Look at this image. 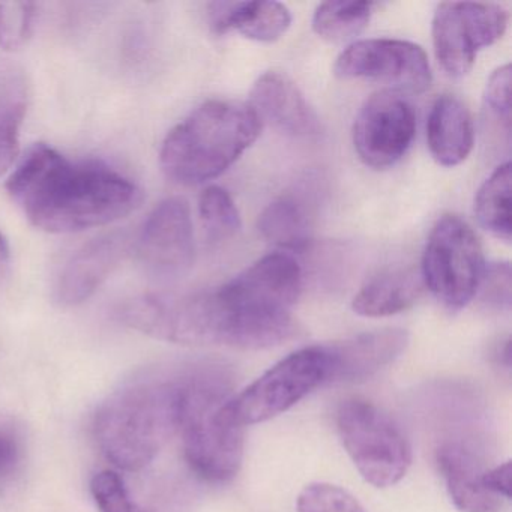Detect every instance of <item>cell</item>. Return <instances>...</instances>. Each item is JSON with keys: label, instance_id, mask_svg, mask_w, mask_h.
Instances as JSON below:
<instances>
[{"label": "cell", "instance_id": "obj_1", "mask_svg": "<svg viewBox=\"0 0 512 512\" xmlns=\"http://www.w3.org/2000/svg\"><path fill=\"white\" fill-rule=\"evenodd\" d=\"M8 194L38 229L76 233L127 217L142 191L101 161H71L44 143L29 149L7 182Z\"/></svg>", "mask_w": 512, "mask_h": 512}, {"label": "cell", "instance_id": "obj_2", "mask_svg": "<svg viewBox=\"0 0 512 512\" xmlns=\"http://www.w3.org/2000/svg\"><path fill=\"white\" fill-rule=\"evenodd\" d=\"M179 401L181 371L128 380L95 413L98 448L119 469H145L178 434Z\"/></svg>", "mask_w": 512, "mask_h": 512}, {"label": "cell", "instance_id": "obj_3", "mask_svg": "<svg viewBox=\"0 0 512 512\" xmlns=\"http://www.w3.org/2000/svg\"><path fill=\"white\" fill-rule=\"evenodd\" d=\"M230 376L220 365L181 371L179 427L185 461L199 478L227 482L244 457V427L230 412Z\"/></svg>", "mask_w": 512, "mask_h": 512}, {"label": "cell", "instance_id": "obj_4", "mask_svg": "<svg viewBox=\"0 0 512 512\" xmlns=\"http://www.w3.org/2000/svg\"><path fill=\"white\" fill-rule=\"evenodd\" d=\"M262 130L248 104L211 100L176 125L161 146V169L179 185H200L223 175Z\"/></svg>", "mask_w": 512, "mask_h": 512}, {"label": "cell", "instance_id": "obj_5", "mask_svg": "<svg viewBox=\"0 0 512 512\" xmlns=\"http://www.w3.org/2000/svg\"><path fill=\"white\" fill-rule=\"evenodd\" d=\"M341 443L365 481L377 488L391 487L406 476L412 449L397 422L376 404L350 398L338 407Z\"/></svg>", "mask_w": 512, "mask_h": 512}, {"label": "cell", "instance_id": "obj_6", "mask_svg": "<svg viewBox=\"0 0 512 512\" xmlns=\"http://www.w3.org/2000/svg\"><path fill=\"white\" fill-rule=\"evenodd\" d=\"M482 247L472 227L457 215H443L428 236L422 256L425 289L452 311L466 307L484 275Z\"/></svg>", "mask_w": 512, "mask_h": 512}, {"label": "cell", "instance_id": "obj_7", "mask_svg": "<svg viewBox=\"0 0 512 512\" xmlns=\"http://www.w3.org/2000/svg\"><path fill=\"white\" fill-rule=\"evenodd\" d=\"M332 358L328 344L290 353L233 395L230 412L242 425L260 424L289 410L323 383L331 382Z\"/></svg>", "mask_w": 512, "mask_h": 512}, {"label": "cell", "instance_id": "obj_8", "mask_svg": "<svg viewBox=\"0 0 512 512\" xmlns=\"http://www.w3.org/2000/svg\"><path fill=\"white\" fill-rule=\"evenodd\" d=\"M508 11L497 4L445 2L434 11L431 35L437 61L448 76L464 77L485 47L508 28Z\"/></svg>", "mask_w": 512, "mask_h": 512}, {"label": "cell", "instance_id": "obj_9", "mask_svg": "<svg viewBox=\"0 0 512 512\" xmlns=\"http://www.w3.org/2000/svg\"><path fill=\"white\" fill-rule=\"evenodd\" d=\"M343 80H365L389 86V91L422 94L431 85L427 53L403 40L374 38L347 47L334 65Z\"/></svg>", "mask_w": 512, "mask_h": 512}, {"label": "cell", "instance_id": "obj_10", "mask_svg": "<svg viewBox=\"0 0 512 512\" xmlns=\"http://www.w3.org/2000/svg\"><path fill=\"white\" fill-rule=\"evenodd\" d=\"M416 134V113L400 92L371 95L353 124V146L359 160L373 169L395 166L412 146Z\"/></svg>", "mask_w": 512, "mask_h": 512}, {"label": "cell", "instance_id": "obj_11", "mask_svg": "<svg viewBox=\"0 0 512 512\" xmlns=\"http://www.w3.org/2000/svg\"><path fill=\"white\" fill-rule=\"evenodd\" d=\"M137 253L148 274L158 280H176L190 271L196 242L190 206L184 199H166L149 214L137 239Z\"/></svg>", "mask_w": 512, "mask_h": 512}, {"label": "cell", "instance_id": "obj_12", "mask_svg": "<svg viewBox=\"0 0 512 512\" xmlns=\"http://www.w3.org/2000/svg\"><path fill=\"white\" fill-rule=\"evenodd\" d=\"M131 247L128 232L107 233L83 245L65 263L55 287L62 307H76L95 295L107 278L121 265Z\"/></svg>", "mask_w": 512, "mask_h": 512}, {"label": "cell", "instance_id": "obj_13", "mask_svg": "<svg viewBox=\"0 0 512 512\" xmlns=\"http://www.w3.org/2000/svg\"><path fill=\"white\" fill-rule=\"evenodd\" d=\"M259 121L298 139H313L322 124L298 86L277 71L262 74L251 88L250 104Z\"/></svg>", "mask_w": 512, "mask_h": 512}, {"label": "cell", "instance_id": "obj_14", "mask_svg": "<svg viewBox=\"0 0 512 512\" xmlns=\"http://www.w3.org/2000/svg\"><path fill=\"white\" fill-rule=\"evenodd\" d=\"M436 463L449 496L461 512H502L508 500L484 487L485 467L475 446L461 440H445L436 451Z\"/></svg>", "mask_w": 512, "mask_h": 512}, {"label": "cell", "instance_id": "obj_15", "mask_svg": "<svg viewBox=\"0 0 512 512\" xmlns=\"http://www.w3.org/2000/svg\"><path fill=\"white\" fill-rule=\"evenodd\" d=\"M409 343L404 329H379L328 344L331 382H361L394 362Z\"/></svg>", "mask_w": 512, "mask_h": 512}, {"label": "cell", "instance_id": "obj_16", "mask_svg": "<svg viewBox=\"0 0 512 512\" xmlns=\"http://www.w3.org/2000/svg\"><path fill=\"white\" fill-rule=\"evenodd\" d=\"M208 22L217 35L235 31L257 43H275L292 26V14L280 2H214Z\"/></svg>", "mask_w": 512, "mask_h": 512}, {"label": "cell", "instance_id": "obj_17", "mask_svg": "<svg viewBox=\"0 0 512 512\" xmlns=\"http://www.w3.org/2000/svg\"><path fill=\"white\" fill-rule=\"evenodd\" d=\"M427 143L440 166H460L467 160L475 145V128L460 98L442 95L434 101L427 119Z\"/></svg>", "mask_w": 512, "mask_h": 512}, {"label": "cell", "instance_id": "obj_18", "mask_svg": "<svg viewBox=\"0 0 512 512\" xmlns=\"http://www.w3.org/2000/svg\"><path fill=\"white\" fill-rule=\"evenodd\" d=\"M421 272L413 268L380 272L361 287L352 308L364 317H388L412 308L424 292Z\"/></svg>", "mask_w": 512, "mask_h": 512}, {"label": "cell", "instance_id": "obj_19", "mask_svg": "<svg viewBox=\"0 0 512 512\" xmlns=\"http://www.w3.org/2000/svg\"><path fill=\"white\" fill-rule=\"evenodd\" d=\"M260 235L284 251H304L310 247L311 218L295 196H283L266 206L259 217Z\"/></svg>", "mask_w": 512, "mask_h": 512}, {"label": "cell", "instance_id": "obj_20", "mask_svg": "<svg viewBox=\"0 0 512 512\" xmlns=\"http://www.w3.org/2000/svg\"><path fill=\"white\" fill-rule=\"evenodd\" d=\"M475 215L482 229L500 241H511V163L500 164L475 197Z\"/></svg>", "mask_w": 512, "mask_h": 512}, {"label": "cell", "instance_id": "obj_21", "mask_svg": "<svg viewBox=\"0 0 512 512\" xmlns=\"http://www.w3.org/2000/svg\"><path fill=\"white\" fill-rule=\"evenodd\" d=\"M373 10L371 2H325L314 13V32L329 43H344L367 28Z\"/></svg>", "mask_w": 512, "mask_h": 512}, {"label": "cell", "instance_id": "obj_22", "mask_svg": "<svg viewBox=\"0 0 512 512\" xmlns=\"http://www.w3.org/2000/svg\"><path fill=\"white\" fill-rule=\"evenodd\" d=\"M199 212L203 229L211 242L229 241L241 230V215L232 196L217 185L203 191Z\"/></svg>", "mask_w": 512, "mask_h": 512}, {"label": "cell", "instance_id": "obj_23", "mask_svg": "<svg viewBox=\"0 0 512 512\" xmlns=\"http://www.w3.org/2000/svg\"><path fill=\"white\" fill-rule=\"evenodd\" d=\"M26 115V97L17 83L0 89V176L19 154L20 127Z\"/></svg>", "mask_w": 512, "mask_h": 512}, {"label": "cell", "instance_id": "obj_24", "mask_svg": "<svg viewBox=\"0 0 512 512\" xmlns=\"http://www.w3.org/2000/svg\"><path fill=\"white\" fill-rule=\"evenodd\" d=\"M37 5L32 2H0V49L16 52L32 35Z\"/></svg>", "mask_w": 512, "mask_h": 512}, {"label": "cell", "instance_id": "obj_25", "mask_svg": "<svg viewBox=\"0 0 512 512\" xmlns=\"http://www.w3.org/2000/svg\"><path fill=\"white\" fill-rule=\"evenodd\" d=\"M298 512H365L361 503L344 488L316 482L307 485L298 497Z\"/></svg>", "mask_w": 512, "mask_h": 512}, {"label": "cell", "instance_id": "obj_26", "mask_svg": "<svg viewBox=\"0 0 512 512\" xmlns=\"http://www.w3.org/2000/svg\"><path fill=\"white\" fill-rule=\"evenodd\" d=\"M484 109L488 121L509 139L511 133V65L506 64L497 68L484 92Z\"/></svg>", "mask_w": 512, "mask_h": 512}, {"label": "cell", "instance_id": "obj_27", "mask_svg": "<svg viewBox=\"0 0 512 512\" xmlns=\"http://www.w3.org/2000/svg\"><path fill=\"white\" fill-rule=\"evenodd\" d=\"M91 493L100 512H146L113 470H103L92 478Z\"/></svg>", "mask_w": 512, "mask_h": 512}, {"label": "cell", "instance_id": "obj_28", "mask_svg": "<svg viewBox=\"0 0 512 512\" xmlns=\"http://www.w3.org/2000/svg\"><path fill=\"white\" fill-rule=\"evenodd\" d=\"M25 437L14 422L0 421V487L13 481L25 461Z\"/></svg>", "mask_w": 512, "mask_h": 512}, {"label": "cell", "instance_id": "obj_29", "mask_svg": "<svg viewBox=\"0 0 512 512\" xmlns=\"http://www.w3.org/2000/svg\"><path fill=\"white\" fill-rule=\"evenodd\" d=\"M481 301L488 308L509 311L511 308V266L508 262L490 263L482 275Z\"/></svg>", "mask_w": 512, "mask_h": 512}, {"label": "cell", "instance_id": "obj_30", "mask_svg": "<svg viewBox=\"0 0 512 512\" xmlns=\"http://www.w3.org/2000/svg\"><path fill=\"white\" fill-rule=\"evenodd\" d=\"M482 482L490 493L505 500L511 499V461L488 467L482 476Z\"/></svg>", "mask_w": 512, "mask_h": 512}, {"label": "cell", "instance_id": "obj_31", "mask_svg": "<svg viewBox=\"0 0 512 512\" xmlns=\"http://www.w3.org/2000/svg\"><path fill=\"white\" fill-rule=\"evenodd\" d=\"M491 359L500 367L509 370L511 368V340L508 337L505 340H499L491 347Z\"/></svg>", "mask_w": 512, "mask_h": 512}, {"label": "cell", "instance_id": "obj_32", "mask_svg": "<svg viewBox=\"0 0 512 512\" xmlns=\"http://www.w3.org/2000/svg\"><path fill=\"white\" fill-rule=\"evenodd\" d=\"M8 266H10V247L7 239L0 233V278H4L7 274Z\"/></svg>", "mask_w": 512, "mask_h": 512}]
</instances>
